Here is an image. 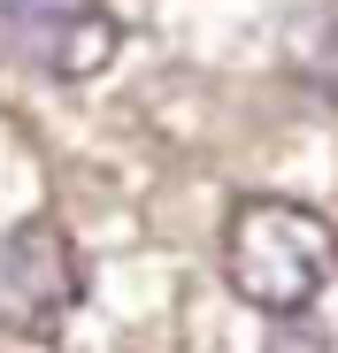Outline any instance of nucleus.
I'll use <instances>...</instances> for the list:
<instances>
[{"label":"nucleus","instance_id":"obj_1","mask_svg":"<svg viewBox=\"0 0 338 353\" xmlns=\"http://www.w3.org/2000/svg\"><path fill=\"white\" fill-rule=\"evenodd\" d=\"M223 276L254 315L292 323L338 276V230H330V215H315L285 192H246L223 215Z\"/></svg>","mask_w":338,"mask_h":353},{"label":"nucleus","instance_id":"obj_2","mask_svg":"<svg viewBox=\"0 0 338 353\" xmlns=\"http://www.w3.org/2000/svg\"><path fill=\"white\" fill-rule=\"evenodd\" d=\"M0 39H8V54L23 70L85 85L116 62L123 23L108 0H0Z\"/></svg>","mask_w":338,"mask_h":353},{"label":"nucleus","instance_id":"obj_3","mask_svg":"<svg viewBox=\"0 0 338 353\" xmlns=\"http://www.w3.org/2000/svg\"><path fill=\"white\" fill-rule=\"evenodd\" d=\"M85 300V254L62 223L0 230V330H54Z\"/></svg>","mask_w":338,"mask_h":353},{"label":"nucleus","instance_id":"obj_4","mask_svg":"<svg viewBox=\"0 0 338 353\" xmlns=\"http://www.w3.org/2000/svg\"><path fill=\"white\" fill-rule=\"evenodd\" d=\"M292 70L315 77V85L330 92V108H338V16H308V23H292Z\"/></svg>","mask_w":338,"mask_h":353},{"label":"nucleus","instance_id":"obj_5","mask_svg":"<svg viewBox=\"0 0 338 353\" xmlns=\"http://www.w3.org/2000/svg\"><path fill=\"white\" fill-rule=\"evenodd\" d=\"M269 353H330V338H323L315 323L292 315V323H277V330H269Z\"/></svg>","mask_w":338,"mask_h":353}]
</instances>
